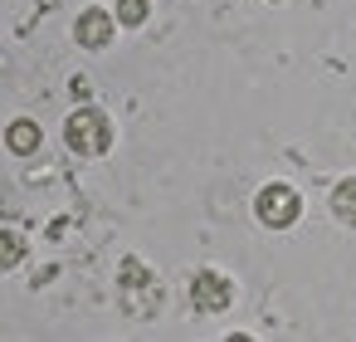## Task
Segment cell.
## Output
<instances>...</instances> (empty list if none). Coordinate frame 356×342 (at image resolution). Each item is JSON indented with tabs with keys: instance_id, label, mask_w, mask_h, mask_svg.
Segmentation results:
<instances>
[{
	"instance_id": "cell-1",
	"label": "cell",
	"mask_w": 356,
	"mask_h": 342,
	"mask_svg": "<svg viewBox=\"0 0 356 342\" xmlns=\"http://www.w3.org/2000/svg\"><path fill=\"white\" fill-rule=\"evenodd\" d=\"M64 137L79 157H103L113 147V118L103 108H79L69 123H64Z\"/></svg>"
},
{
	"instance_id": "cell-6",
	"label": "cell",
	"mask_w": 356,
	"mask_h": 342,
	"mask_svg": "<svg viewBox=\"0 0 356 342\" xmlns=\"http://www.w3.org/2000/svg\"><path fill=\"white\" fill-rule=\"evenodd\" d=\"M332 210L341 225H356V176H346L337 191H332Z\"/></svg>"
},
{
	"instance_id": "cell-4",
	"label": "cell",
	"mask_w": 356,
	"mask_h": 342,
	"mask_svg": "<svg viewBox=\"0 0 356 342\" xmlns=\"http://www.w3.org/2000/svg\"><path fill=\"white\" fill-rule=\"evenodd\" d=\"M74 40H79L83 49H103V45L113 40V15H108V10H83L79 25H74Z\"/></svg>"
},
{
	"instance_id": "cell-3",
	"label": "cell",
	"mask_w": 356,
	"mask_h": 342,
	"mask_svg": "<svg viewBox=\"0 0 356 342\" xmlns=\"http://www.w3.org/2000/svg\"><path fill=\"white\" fill-rule=\"evenodd\" d=\"M229 298H234L229 274H220V269H200V274L191 279V303H195V313H220V308H229Z\"/></svg>"
},
{
	"instance_id": "cell-5",
	"label": "cell",
	"mask_w": 356,
	"mask_h": 342,
	"mask_svg": "<svg viewBox=\"0 0 356 342\" xmlns=\"http://www.w3.org/2000/svg\"><path fill=\"white\" fill-rule=\"evenodd\" d=\"M40 142H44V132H40V123H30V118H20V123L6 127V147H10L15 157H35Z\"/></svg>"
},
{
	"instance_id": "cell-7",
	"label": "cell",
	"mask_w": 356,
	"mask_h": 342,
	"mask_svg": "<svg viewBox=\"0 0 356 342\" xmlns=\"http://www.w3.org/2000/svg\"><path fill=\"white\" fill-rule=\"evenodd\" d=\"M20 254H25V240H20L15 230H6V244H0V269H15Z\"/></svg>"
},
{
	"instance_id": "cell-8",
	"label": "cell",
	"mask_w": 356,
	"mask_h": 342,
	"mask_svg": "<svg viewBox=\"0 0 356 342\" xmlns=\"http://www.w3.org/2000/svg\"><path fill=\"white\" fill-rule=\"evenodd\" d=\"M118 20L122 25H147V0H118Z\"/></svg>"
},
{
	"instance_id": "cell-2",
	"label": "cell",
	"mask_w": 356,
	"mask_h": 342,
	"mask_svg": "<svg viewBox=\"0 0 356 342\" xmlns=\"http://www.w3.org/2000/svg\"><path fill=\"white\" fill-rule=\"evenodd\" d=\"M254 210H259V220H264L268 230H288V225L298 220V210H302V196H298L293 186L273 181V186H264V191H259Z\"/></svg>"
}]
</instances>
